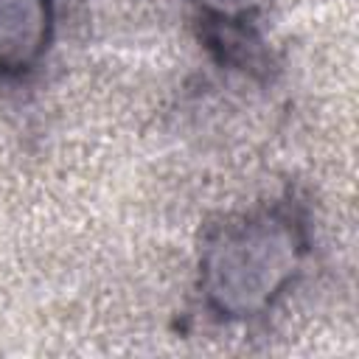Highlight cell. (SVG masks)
Instances as JSON below:
<instances>
[{
  "label": "cell",
  "mask_w": 359,
  "mask_h": 359,
  "mask_svg": "<svg viewBox=\"0 0 359 359\" xmlns=\"http://www.w3.org/2000/svg\"><path fill=\"white\" fill-rule=\"evenodd\" d=\"M303 252V227L289 210H255L224 224L202 258L205 303L230 320L264 314L297 275Z\"/></svg>",
  "instance_id": "cell-1"
},
{
  "label": "cell",
  "mask_w": 359,
  "mask_h": 359,
  "mask_svg": "<svg viewBox=\"0 0 359 359\" xmlns=\"http://www.w3.org/2000/svg\"><path fill=\"white\" fill-rule=\"evenodd\" d=\"M50 34L48 0H0V73H20L39 59Z\"/></svg>",
  "instance_id": "cell-2"
},
{
  "label": "cell",
  "mask_w": 359,
  "mask_h": 359,
  "mask_svg": "<svg viewBox=\"0 0 359 359\" xmlns=\"http://www.w3.org/2000/svg\"><path fill=\"white\" fill-rule=\"evenodd\" d=\"M202 8L224 17V20H244L250 14H255L261 6H266V0H194Z\"/></svg>",
  "instance_id": "cell-3"
}]
</instances>
